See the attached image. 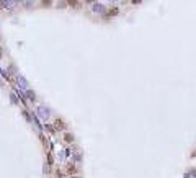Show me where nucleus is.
<instances>
[{
  "mask_svg": "<svg viewBox=\"0 0 196 178\" xmlns=\"http://www.w3.org/2000/svg\"><path fill=\"white\" fill-rule=\"evenodd\" d=\"M93 11L95 13H103V11H105V5L103 3H93Z\"/></svg>",
  "mask_w": 196,
  "mask_h": 178,
  "instance_id": "1",
  "label": "nucleus"
},
{
  "mask_svg": "<svg viewBox=\"0 0 196 178\" xmlns=\"http://www.w3.org/2000/svg\"><path fill=\"white\" fill-rule=\"evenodd\" d=\"M38 113H39V116H41V118L44 119V121H46V119H48V118H49V111H48V110H46V108H43V106H41V108H39V111H38Z\"/></svg>",
  "mask_w": 196,
  "mask_h": 178,
  "instance_id": "2",
  "label": "nucleus"
},
{
  "mask_svg": "<svg viewBox=\"0 0 196 178\" xmlns=\"http://www.w3.org/2000/svg\"><path fill=\"white\" fill-rule=\"evenodd\" d=\"M18 85H21L23 88H26L28 87V83H26V80L23 78V77H18Z\"/></svg>",
  "mask_w": 196,
  "mask_h": 178,
  "instance_id": "3",
  "label": "nucleus"
},
{
  "mask_svg": "<svg viewBox=\"0 0 196 178\" xmlns=\"http://www.w3.org/2000/svg\"><path fill=\"white\" fill-rule=\"evenodd\" d=\"M26 95H28V98H30L31 101H34V98H36V96H34V91H31V90H28Z\"/></svg>",
  "mask_w": 196,
  "mask_h": 178,
  "instance_id": "4",
  "label": "nucleus"
},
{
  "mask_svg": "<svg viewBox=\"0 0 196 178\" xmlns=\"http://www.w3.org/2000/svg\"><path fill=\"white\" fill-rule=\"evenodd\" d=\"M64 139H66V142H72V141H74V136H72V134H66Z\"/></svg>",
  "mask_w": 196,
  "mask_h": 178,
  "instance_id": "5",
  "label": "nucleus"
},
{
  "mask_svg": "<svg viewBox=\"0 0 196 178\" xmlns=\"http://www.w3.org/2000/svg\"><path fill=\"white\" fill-rule=\"evenodd\" d=\"M57 178H66L64 173H61V172H57Z\"/></svg>",
  "mask_w": 196,
  "mask_h": 178,
  "instance_id": "6",
  "label": "nucleus"
},
{
  "mask_svg": "<svg viewBox=\"0 0 196 178\" xmlns=\"http://www.w3.org/2000/svg\"><path fill=\"white\" fill-rule=\"evenodd\" d=\"M191 173H193V175L196 176V168H194V170H191Z\"/></svg>",
  "mask_w": 196,
  "mask_h": 178,
  "instance_id": "7",
  "label": "nucleus"
},
{
  "mask_svg": "<svg viewBox=\"0 0 196 178\" xmlns=\"http://www.w3.org/2000/svg\"><path fill=\"white\" fill-rule=\"evenodd\" d=\"M70 178H80V176H77V175H74V176H70Z\"/></svg>",
  "mask_w": 196,
  "mask_h": 178,
  "instance_id": "8",
  "label": "nucleus"
},
{
  "mask_svg": "<svg viewBox=\"0 0 196 178\" xmlns=\"http://www.w3.org/2000/svg\"><path fill=\"white\" fill-rule=\"evenodd\" d=\"M0 57H2V48H0Z\"/></svg>",
  "mask_w": 196,
  "mask_h": 178,
  "instance_id": "9",
  "label": "nucleus"
}]
</instances>
